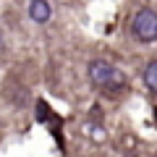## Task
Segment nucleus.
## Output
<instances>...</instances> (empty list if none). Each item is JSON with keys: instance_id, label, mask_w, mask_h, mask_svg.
<instances>
[{"instance_id": "2", "label": "nucleus", "mask_w": 157, "mask_h": 157, "mask_svg": "<svg viewBox=\"0 0 157 157\" xmlns=\"http://www.w3.org/2000/svg\"><path fill=\"white\" fill-rule=\"evenodd\" d=\"M131 32L139 42H155L157 39V13L152 8H141L136 11L134 21H131Z\"/></svg>"}, {"instance_id": "4", "label": "nucleus", "mask_w": 157, "mask_h": 157, "mask_svg": "<svg viewBox=\"0 0 157 157\" xmlns=\"http://www.w3.org/2000/svg\"><path fill=\"white\" fill-rule=\"evenodd\" d=\"M144 84H147V89H152L157 94V60L144 68Z\"/></svg>"}, {"instance_id": "3", "label": "nucleus", "mask_w": 157, "mask_h": 157, "mask_svg": "<svg viewBox=\"0 0 157 157\" xmlns=\"http://www.w3.org/2000/svg\"><path fill=\"white\" fill-rule=\"evenodd\" d=\"M52 16V8L47 0H32L29 3V18H32L34 24H47Z\"/></svg>"}, {"instance_id": "5", "label": "nucleus", "mask_w": 157, "mask_h": 157, "mask_svg": "<svg viewBox=\"0 0 157 157\" xmlns=\"http://www.w3.org/2000/svg\"><path fill=\"white\" fill-rule=\"evenodd\" d=\"M37 118H39V121H45V118H47V105L42 100H39V105H37Z\"/></svg>"}, {"instance_id": "1", "label": "nucleus", "mask_w": 157, "mask_h": 157, "mask_svg": "<svg viewBox=\"0 0 157 157\" xmlns=\"http://www.w3.org/2000/svg\"><path fill=\"white\" fill-rule=\"evenodd\" d=\"M89 78L94 86H100L105 92H121V89H126V81H128L121 68H115L107 60H92L89 63Z\"/></svg>"}, {"instance_id": "6", "label": "nucleus", "mask_w": 157, "mask_h": 157, "mask_svg": "<svg viewBox=\"0 0 157 157\" xmlns=\"http://www.w3.org/2000/svg\"><path fill=\"white\" fill-rule=\"evenodd\" d=\"M6 50V37H3V32H0V52Z\"/></svg>"}]
</instances>
